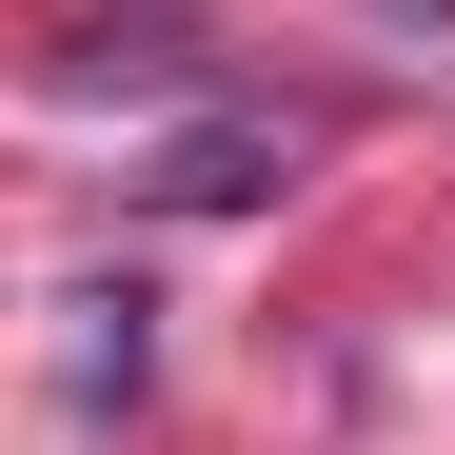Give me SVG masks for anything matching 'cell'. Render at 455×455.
<instances>
[]
</instances>
